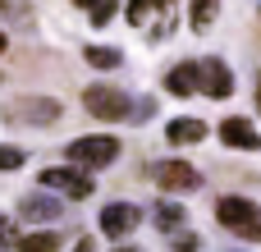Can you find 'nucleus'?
<instances>
[{
	"label": "nucleus",
	"instance_id": "12",
	"mask_svg": "<svg viewBox=\"0 0 261 252\" xmlns=\"http://www.w3.org/2000/svg\"><path fill=\"white\" fill-rule=\"evenodd\" d=\"M165 138H170L174 147H188V142H202V138H206V124L184 115V119H170V124H165Z\"/></svg>",
	"mask_w": 261,
	"mask_h": 252
},
{
	"label": "nucleus",
	"instance_id": "21",
	"mask_svg": "<svg viewBox=\"0 0 261 252\" xmlns=\"http://www.w3.org/2000/svg\"><path fill=\"white\" fill-rule=\"evenodd\" d=\"M14 243H18V225L9 216H0V248H14Z\"/></svg>",
	"mask_w": 261,
	"mask_h": 252
},
{
	"label": "nucleus",
	"instance_id": "9",
	"mask_svg": "<svg viewBox=\"0 0 261 252\" xmlns=\"http://www.w3.org/2000/svg\"><path fill=\"white\" fill-rule=\"evenodd\" d=\"M60 211H64V197H55V193H23V202H18V216L32 225L60 220Z\"/></svg>",
	"mask_w": 261,
	"mask_h": 252
},
{
	"label": "nucleus",
	"instance_id": "4",
	"mask_svg": "<svg viewBox=\"0 0 261 252\" xmlns=\"http://www.w3.org/2000/svg\"><path fill=\"white\" fill-rule=\"evenodd\" d=\"M37 184H41L46 193H55V197H69V202H83V197L96 193V188H92V174L78 170V165H46V170L37 174Z\"/></svg>",
	"mask_w": 261,
	"mask_h": 252
},
{
	"label": "nucleus",
	"instance_id": "13",
	"mask_svg": "<svg viewBox=\"0 0 261 252\" xmlns=\"http://www.w3.org/2000/svg\"><path fill=\"white\" fill-rule=\"evenodd\" d=\"M151 220H156V230H165V234H179V230L188 225V211H184L179 202H156Z\"/></svg>",
	"mask_w": 261,
	"mask_h": 252
},
{
	"label": "nucleus",
	"instance_id": "1",
	"mask_svg": "<svg viewBox=\"0 0 261 252\" xmlns=\"http://www.w3.org/2000/svg\"><path fill=\"white\" fill-rule=\"evenodd\" d=\"M64 156H69V165H78V170H106V165H115L119 161V138H110V133H87V138H73L69 147H64Z\"/></svg>",
	"mask_w": 261,
	"mask_h": 252
},
{
	"label": "nucleus",
	"instance_id": "25",
	"mask_svg": "<svg viewBox=\"0 0 261 252\" xmlns=\"http://www.w3.org/2000/svg\"><path fill=\"white\" fill-rule=\"evenodd\" d=\"M5 51H9V37H5V32H0V55H5Z\"/></svg>",
	"mask_w": 261,
	"mask_h": 252
},
{
	"label": "nucleus",
	"instance_id": "23",
	"mask_svg": "<svg viewBox=\"0 0 261 252\" xmlns=\"http://www.w3.org/2000/svg\"><path fill=\"white\" fill-rule=\"evenodd\" d=\"M73 252H96V243H92V239H78V248Z\"/></svg>",
	"mask_w": 261,
	"mask_h": 252
},
{
	"label": "nucleus",
	"instance_id": "2",
	"mask_svg": "<svg viewBox=\"0 0 261 252\" xmlns=\"http://www.w3.org/2000/svg\"><path fill=\"white\" fill-rule=\"evenodd\" d=\"M0 115L9 124H23V129H50V124H60L64 106L55 96H14V101H5Z\"/></svg>",
	"mask_w": 261,
	"mask_h": 252
},
{
	"label": "nucleus",
	"instance_id": "14",
	"mask_svg": "<svg viewBox=\"0 0 261 252\" xmlns=\"http://www.w3.org/2000/svg\"><path fill=\"white\" fill-rule=\"evenodd\" d=\"M216 14H220V0H188V23H193V32H206V28L216 23Z\"/></svg>",
	"mask_w": 261,
	"mask_h": 252
},
{
	"label": "nucleus",
	"instance_id": "26",
	"mask_svg": "<svg viewBox=\"0 0 261 252\" xmlns=\"http://www.w3.org/2000/svg\"><path fill=\"white\" fill-rule=\"evenodd\" d=\"M115 252H138V248H128V243H124V248H115Z\"/></svg>",
	"mask_w": 261,
	"mask_h": 252
},
{
	"label": "nucleus",
	"instance_id": "17",
	"mask_svg": "<svg viewBox=\"0 0 261 252\" xmlns=\"http://www.w3.org/2000/svg\"><path fill=\"white\" fill-rule=\"evenodd\" d=\"M156 9H165V0H128V23H138V28H142Z\"/></svg>",
	"mask_w": 261,
	"mask_h": 252
},
{
	"label": "nucleus",
	"instance_id": "15",
	"mask_svg": "<svg viewBox=\"0 0 261 252\" xmlns=\"http://www.w3.org/2000/svg\"><path fill=\"white\" fill-rule=\"evenodd\" d=\"M18 252H60V234L55 230H37V234H18Z\"/></svg>",
	"mask_w": 261,
	"mask_h": 252
},
{
	"label": "nucleus",
	"instance_id": "18",
	"mask_svg": "<svg viewBox=\"0 0 261 252\" xmlns=\"http://www.w3.org/2000/svg\"><path fill=\"white\" fill-rule=\"evenodd\" d=\"M23 161H28V152H23V147L0 142V170H23Z\"/></svg>",
	"mask_w": 261,
	"mask_h": 252
},
{
	"label": "nucleus",
	"instance_id": "5",
	"mask_svg": "<svg viewBox=\"0 0 261 252\" xmlns=\"http://www.w3.org/2000/svg\"><path fill=\"white\" fill-rule=\"evenodd\" d=\"M83 110L92 119H128L133 115V101L115 83H92V87H83Z\"/></svg>",
	"mask_w": 261,
	"mask_h": 252
},
{
	"label": "nucleus",
	"instance_id": "24",
	"mask_svg": "<svg viewBox=\"0 0 261 252\" xmlns=\"http://www.w3.org/2000/svg\"><path fill=\"white\" fill-rule=\"evenodd\" d=\"M73 5H78V9H92V5H96V0H73Z\"/></svg>",
	"mask_w": 261,
	"mask_h": 252
},
{
	"label": "nucleus",
	"instance_id": "22",
	"mask_svg": "<svg viewBox=\"0 0 261 252\" xmlns=\"http://www.w3.org/2000/svg\"><path fill=\"white\" fill-rule=\"evenodd\" d=\"M174 252H197V239H174Z\"/></svg>",
	"mask_w": 261,
	"mask_h": 252
},
{
	"label": "nucleus",
	"instance_id": "10",
	"mask_svg": "<svg viewBox=\"0 0 261 252\" xmlns=\"http://www.w3.org/2000/svg\"><path fill=\"white\" fill-rule=\"evenodd\" d=\"M220 142H225V147H243V152H261L257 124H252V119H243V115L220 119Z\"/></svg>",
	"mask_w": 261,
	"mask_h": 252
},
{
	"label": "nucleus",
	"instance_id": "27",
	"mask_svg": "<svg viewBox=\"0 0 261 252\" xmlns=\"http://www.w3.org/2000/svg\"><path fill=\"white\" fill-rule=\"evenodd\" d=\"M257 106H261V78H257Z\"/></svg>",
	"mask_w": 261,
	"mask_h": 252
},
{
	"label": "nucleus",
	"instance_id": "19",
	"mask_svg": "<svg viewBox=\"0 0 261 252\" xmlns=\"http://www.w3.org/2000/svg\"><path fill=\"white\" fill-rule=\"evenodd\" d=\"M0 18L5 23H28V5L23 0H0Z\"/></svg>",
	"mask_w": 261,
	"mask_h": 252
},
{
	"label": "nucleus",
	"instance_id": "8",
	"mask_svg": "<svg viewBox=\"0 0 261 252\" xmlns=\"http://www.w3.org/2000/svg\"><path fill=\"white\" fill-rule=\"evenodd\" d=\"M156 184L165 188V193H193V188H202V174L188 165V161H161L156 165Z\"/></svg>",
	"mask_w": 261,
	"mask_h": 252
},
{
	"label": "nucleus",
	"instance_id": "6",
	"mask_svg": "<svg viewBox=\"0 0 261 252\" xmlns=\"http://www.w3.org/2000/svg\"><path fill=\"white\" fill-rule=\"evenodd\" d=\"M197 87H202L211 101H225V96H234V69H229L220 55H211V60L197 64Z\"/></svg>",
	"mask_w": 261,
	"mask_h": 252
},
{
	"label": "nucleus",
	"instance_id": "16",
	"mask_svg": "<svg viewBox=\"0 0 261 252\" xmlns=\"http://www.w3.org/2000/svg\"><path fill=\"white\" fill-rule=\"evenodd\" d=\"M83 60L92 64V69H119V46H83Z\"/></svg>",
	"mask_w": 261,
	"mask_h": 252
},
{
	"label": "nucleus",
	"instance_id": "7",
	"mask_svg": "<svg viewBox=\"0 0 261 252\" xmlns=\"http://www.w3.org/2000/svg\"><path fill=\"white\" fill-rule=\"evenodd\" d=\"M101 234L106 239H128L138 225H142V211L133 207V202H110V207H101Z\"/></svg>",
	"mask_w": 261,
	"mask_h": 252
},
{
	"label": "nucleus",
	"instance_id": "11",
	"mask_svg": "<svg viewBox=\"0 0 261 252\" xmlns=\"http://www.w3.org/2000/svg\"><path fill=\"white\" fill-rule=\"evenodd\" d=\"M165 92H170V96H193V92H197V64H193V60L174 64V69L165 73Z\"/></svg>",
	"mask_w": 261,
	"mask_h": 252
},
{
	"label": "nucleus",
	"instance_id": "3",
	"mask_svg": "<svg viewBox=\"0 0 261 252\" xmlns=\"http://www.w3.org/2000/svg\"><path fill=\"white\" fill-rule=\"evenodd\" d=\"M216 216L229 234L248 239V243H261V207L248 202V197H220L216 202Z\"/></svg>",
	"mask_w": 261,
	"mask_h": 252
},
{
	"label": "nucleus",
	"instance_id": "20",
	"mask_svg": "<svg viewBox=\"0 0 261 252\" xmlns=\"http://www.w3.org/2000/svg\"><path fill=\"white\" fill-rule=\"evenodd\" d=\"M115 9H119V0H96V5H92V14H87V18H92V23H96V28H101V23H110V18H115Z\"/></svg>",
	"mask_w": 261,
	"mask_h": 252
}]
</instances>
